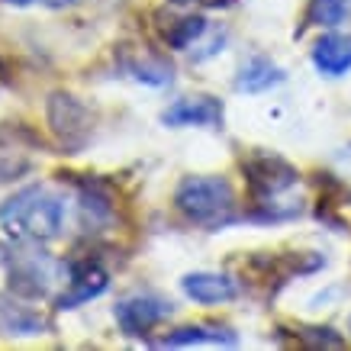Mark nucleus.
Masks as SVG:
<instances>
[{
	"instance_id": "dca6fc26",
	"label": "nucleus",
	"mask_w": 351,
	"mask_h": 351,
	"mask_svg": "<svg viewBox=\"0 0 351 351\" xmlns=\"http://www.w3.org/2000/svg\"><path fill=\"white\" fill-rule=\"evenodd\" d=\"M297 339L313 348H339L341 345V335H335V329H297Z\"/></svg>"
},
{
	"instance_id": "4468645a",
	"label": "nucleus",
	"mask_w": 351,
	"mask_h": 351,
	"mask_svg": "<svg viewBox=\"0 0 351 351\" xmlns=\"http://www.w3.org/2000/svg\"><path fill=\"white\" fill-rule=\"evenodd\" d=\"M203 32H206V20L203 16H171L161 26V39L171 49H191Z\"/></svg>"
},
{
	"instance_id": "f257e3e1",
	"label": "nucleus",
	"mask_w": 351,
	"mask_h": 351,
	"mask_svg": "<svg viewBox=\"0 0 351 351\" xmlns=\"http://www.w3.org/2000/svg\"><path fill=\"white\" fill-rule=\"evenodd\" d=\"M248 193H252V219L258 223H284L300 213V200L290 193L297 191L300 171L277 155H252L242 161Z\"/></svg>"
},
{
	"instance_id": "423d86ee",
	"label": "nucleus",
	"mask_w": 351,
	"mask_h": 351,
	"mask_svg": "<svg viewBox=\"0 0 351 351\" xmlns=\"http://www.w3.org/2000/svg\"><path fill=\"white\" fill-rule=\"evenodd\" d=\"M49 129L64 145V152H81L90 138V113L87 107L71 94H52L49 97Z\"/></svg>"
},
{
	"instance_id": "f03ea898",
	"label": "nucleus",
	"mask_w": 351,
	"mask_h": 351,
	"mask_svg": "<svg viewBox=\"0 0 351 351\" xmlns=\"http://www.w3.org/2000/svg\"><path fill=\"white\" fill-rule=\"evenodd\" d=\"M0 226L20 242H52L64 229V200L49 187H23L0 206Z\"/></svg>"
},
{
	"instance_id": "9d476101",
	"label": "nucleus",
	"mask_w": 351,
	"mask_h": 351,
	"mask_svg": "<svg viewBox=\"0 0 351 351\" xmlns=\"http://www.w3.org/2000/svg\"><path fill=\"white\" fill-rule=\"evenodd\" d=\"M184 293L193 300V303H203V306H216V303H229L239 293V284H235L229 274H216V271H193L181 280Z\"/></svg>"
},
{
	"instance_id": "ddd939ff",
	"label": "nucleus",
	"mask_w": 351,
	"mask_h": 351,
	"mask_svg": "<svg viewBox=\"0 0 351 351\" xmlns=\"http://www.w3.org/2000/svg\"><path fill=\"white\" fill-rule=\"evenodd\" d=\"M235 345V332L232 329H219V326H184V329L171 332L165 339H158L155 345L161 348H184V345Z\"/></svg>"
},
{
	"instance_id": "0eeeda50",
	"label": "nucleus",
	"mask_w": 351,
	"mask_h": 351,
	"mask_svg": "<svg viewBox=\"0 0 351 351\" xmlns=\"http://www.w3.org/2000/svg\"><path fill=\"white\" fill-rule=\"evenodd\" d=\"M168 313H171V303L168 300H161L158 293H132V297L119 300L117 309H113L119 332L129 335V339L149 335Z\"/></svg>"
},
{
	"instance_id": "7ed1b4c3",
	"label": "nucleus",
	"mask_w": 351,
	"mask_h": 351,
	"mask_svg": "<svg viewBox=\"0 0 351 351\" xmlns=\"http://www.w3.org/2000/svg\"><path fill=\"white\" fill-rule=\"evenodd\" d=\"M174 206L187 223L200 226L206 232L226 229L239 219V203H235V191L226 178H213V174H193L184 178L174 191Z\"/></svg>"
},
{
	"instance_id": "1a4fd4ad",
	"label": "nucleus",
	"mask_w": 351,
	"mask_h": 351,
	"mask_svg": "<svg viewBox=\"0 0 351 351\" xmlns=\"http://www.w3.org/2000/svg\"><path fill=\"white\" fill-rule=\"evenodd\" d=\"M226 110L216 97H184L178 104H171L161 113V123L171 129H184V126H203V129H216L223 126Z\"/></svg>"
},
{
	"instance_id": "39448f33",
	"label": "nucleus",
	"mask_w": 351,
	"mask_h": 351,
	"mask_svg": "<svg viewBox=\"0 0 351 351\" xmlns=\"http://www.w3.org/2000/svg\"><path fill=\"white\" fill-rule=\"evenodd\" d=\"M110 287V271L97 258H71L64 267V290L58 293L55 306L58 309H77L87 300H97Z\"/></svg>"
},
{
	"instance_id": "a211bd4d",
	"label": "nucleus",
	"mask_w": 351,
	"mask_h": 351,
	"mask_svg": "<svg viewBox=\"0 0 351 351\" xmlns=\"http://www.w3.org/2000/svg\"><path fill=\"white\" fill-rule=\"evenodd\" d=\"M171 3H203V7H226L229 0H171Z\"/></svg>"
},
{
	"instance_id": "2eb2a0df",
	"label": "nucleus",
	"mask_w": 351,
	"mask_h": 351,
	"mask_svg": "<svg viewBox=\"0 0 351 351\" xmlns=\"http://www.w3.org/2000/svg\"><path fill=\"white\" fill-rule=\"evenodd\" d=\"M351 16V0H309V13H306V26H322L332 29Z\"/></svg>"
},
{
	"instance_id": "9b49d317",
	"label": "nucleus",
	"mask_w": 351,
	"mask_h": 351,
	"mask_svg": "<svg viewBox=\"0 0 351 351\" xmlns=\"http://www.w3.org/2000/svg\"><path fill=\"white\" fill-rule=\"evenodd\" d=\"M313 64L326 77H341L351 71V36H322L313 49Z\"/></svg>"
},
{
	"instance_id": "6e6552de",
	"label": "nucleus",
	"mask_w": 351,
	"mask_h": 351,
	"mask_svg": "<svg viewBox=\"0 0 351 351\" xmlns=\"http://www.w3.org/2000/svg\"><path fill=\"white\" fill-rule=\"evenodd\" d=\"M0 332L10 339H32L52 332V319L43 309L26 306L20 293H0Z\"/></svg>"
},
{
	"instance_id": "f3484780",
	"label": "nucleus",
	"mask_w": 351,
	"mask_h": 351,
	"mask_svg": "<svg viewBox=\"0 0 351 351\" xmlns=\"http://www.w3.org/2000/svg\"><path fill=\"white\" fill-rule=\"evenodd\" d=\"M13 7H45V10H62V7H71L75 0H7Z\"/></svg>"
},
{
	"instance_id": "20e7f679",
	"label": "nucleus",
	"mask_w": 351,
	"mask_h": 351,
	"mask_svg": "<svg viewBox=\"0 0 351 351\" xmlns=\"http://www.w3.org/2000/svg\"><path fill=\"white\" fill-rule=\"evenodd\" d=\"M32 242H20L13 245L3 265H7V277H10V290L20 297H45L52 284L64 274V265H58L55 258H49L45 252L29 248Z\"/></svg>"
},
{
	"instance_id": "f8f14e48",
	"label": "nucleus",
	"mask_w": 351,
	"mask_h": 351,
	"mask_svg": "<svg viewBox=\"0 0 351 351\" xmlns=\"http://www.w3.org/2000/svg\"><path fill=\"white\" fill-rule=\"evenodd\" d=\"M280 81H284V71H280L271 58L255 55V58H248V62L242 64V71H239V77H235V87L245 90V94H261V90L277 87Z\"/></svg>"
}]
</instances>
